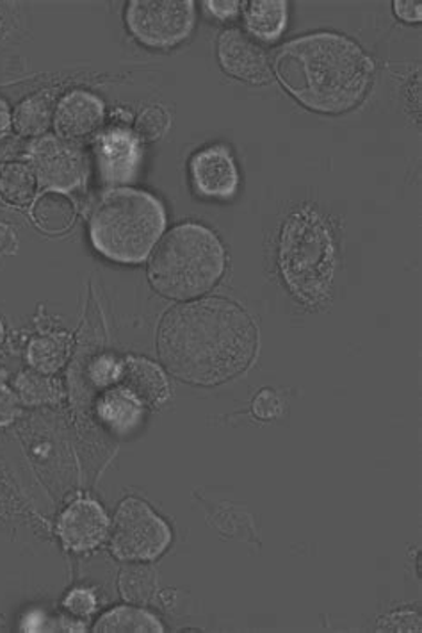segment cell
I'll list each match as a JSON object with an SVG mask.
<instances>
[{"label": "cell", "mask_w": 422, "mask_h": 633, "mask_svg": "<svg viewBox=\"0 0 422 633\" xmlns=\"http://www.w3.org/2000/svg\"><path fill=\"white\" fill-rule=\"evenodd\" d=\"M69 356V343L64 336L34 337L28 347V360L40 374L54 375L63 368Z\"/></svg>", "instance_id": "44dd1931"}, {"label": "cell", "mask_w": 422, "mask_h": 633, "mask_svg": "<svg viewBox=\"0 0 422 633\" xmlns=\"http://www.w3.org/2000/svg\"><path fill=\"white\" fill-rule=\"evenodd\" d=\"M189 174L195 192L205 198L228 201L239 186L236 161L225 145L205 146L196 152L189 163Z\"/></svg>", "instance_id": "8fae6325"}, {"label": "cell", "mask_w": 422, "mask_h": 633, "mask_svg": "<svg viewBox=\"0 0 422 633\" xmlns=\"http://www.w3.org/2000/svg\"><path fill=\"white\" fill-rule=\"evenodd\" d=\"M120 593L128 603L145 605L157 593V571L152 565L131 564L120 573Z\"/></svg>", "instance_id": "ffe728a7"}, {"label": "cell", "mask_w": 422, "mask_h": 633, "mask_svg": "<svg viewBox=\"0 0 422 633\" xmlns=\"http://www.w3.org/2000/svg\"><path fill=\"white\" fill-rule=\"evenodd\" d=\"M257 343L259 334L248 313L223 298L173 307L157 334L164 366L196 386H216L243 374Z\"/></svg>", "instance_id": "6da1fadb"}, {"label": "cell", "mask_w": 422, "mask_h": 633, "mask_svg": "<svg viewBox=\"0 0 422 633\" xmlns=\"http://www.w3.org/2000/svg\"><path fill=\"white\" fill-rule=\"evenodd\" d=\"M218 60L222 69L231 78L251 84L271 81L268 52L243 29H227L219 34Z\"/></svg>", "instance_id": "9c48e42d"}, {"label": "cell", "mask_w": 422, "mask_h": 633, "mask_svg": "<svg viewBox=\"0 0 422 633\" xmlns=\"http://www.w3.org/2000/svg\"><path fill=\"white\" fill-rule=\"evenodd\" d=\"M120 371V360L113 357H101L91 366L90 374L93 382L99 386H107V384L116 382Z\"/></svg>", "instance_id": "83f0119b"}, {"label": "cell", "mask_w": 422, "mask_h": 633, "mask_svg": "<svg viewBox=\"0 0 422 633\" xmlns=\"http://www.w3.org/2000/svg\"><path fill=\"white\" fill-rule=\"evenodd\" d=\"M166 227L157 196L132 187L104 193L90 216V239L105 259L140 265L151 256Z\"/></svg>", "instance_id": "3957f363"}, {"label": "cell", "mask_w": 422, "mask_h": 633, "mask_svg": "<svg viewBox=\"0 0 422 633\" xmlns=\"http://www.w3.org/2000/svg\"><path fill=\"white\" fill-rule=\"evenodd\" d=\"M99 416L114 432H128L140 425L145 407L122 388L107 389L99 400Z\"/></svg>", "instance_id": "2e32d148"}, {"label": "cell", "mask_w": 422, "mask_h": 633, "mask_svg": "<svg viewBox=\"0 0 422 633\" xmlns=\"http://www.w3.org/2000/svg\"><path fill=\"white\" fill-rule=\"evenodd\" d=\"M96 163L105 184H125L140 170L143 151L136 134L125 129H111L95 143Z\"/></svg>", "instance_id": "7c38bea8"}, {"label": "cell", "mask_w": 422, "mask_h": 633, "mask_svg": "<svg viewBox=\"0 0 422 633\" xmlns=\"http://www.w3.org/2000/svg\"><path fill=\"white\" fill-rule=\"evenodd\" d=\"M278 265L289 292L305 306H321L330 298L336 277V242L321 213L303 207L284 222Z\"/></svg>", "instance_id": "5b68a950"}, {"label": "cell", "mask_w": 422, "mask_h": 633, "mask_svg": "<svg viewBox=\"0 0 422 633\" xmlns=\"http://www.w3.org/2000/svg\"><path fill=\"white\" fill-rule=\"evenodd\" d=\"M128 31L143 45L169 49L189 38L196 10L192 0H134L125 13Z\"/></svg>", "instance_id": "52a82bcc"}, {"label": "cell", "mask_w": 422, "mask_h": 633, "mask_svg": "<svg viewBox=\"0 0 422 633\" xmlns=\"http://www.w3.org/2000/svg\"><path fill=\"white\" fill-rule=\"evenodd\" d=\"M169 125H172V119L163 105H148L137 116L134 123V129H136L134 134L140 142H157L168 133Z\"/></svg>", "instance_id": "cb8c5ba5"}, {"label": "cell", "mask_w": 422, "mask_h": 633, "mask_svg": "<svg viewBox=\"0 0 422 633\" xmlns=\"http://www.w3.org/2000/svg\"><path fill=\"white\" fill-rule=\"evenodd\" d=\"M275 75L289 95L322 114L351 111L368 95L371 58L351 38L316 32L287 41L275 55Z\"/></svg>", "instance_id": "7a4b0ae2"}, {"label": "cell", "mask_w": 422, "mask_h": 633, "mask_svg": "<svg viewBox=\"0 0 422 633\" xmlns=\"http://www.w3.org/2000/svg\"><path fill=\"white\" fill-rule=\"evenodd\" d=\"M11 114L10 110H8V104H6L2 99H0V140L6 136V134L10 133L11 127Z\"/></svg>", "instance_id": "d6a6232c"}, {"label": "cell", "mask_w": 422, "mask_h": 633, "mask_svg": "<svg viewBox=\"0 0 422 633\" xmlns=\"http://www.w3.org/2000/svg\"><path fill=\"white\" fill-rule=\"evenodd\" d=\"M54 119V99L51 93L40 92L23 99L13 114L14 129L22 136H41L51 127Z\"/></svg>", "instance_id": "ac0fdd59"}, {"label": "cell", "mask_w": 422, "mask_h": 633, "mask_svg": "<svg viewBox=\"0 0 422 633\" xmlns=\"http://www.w3.org/2000/svg\"><path fill=\"white\" fill-rule=\"evenodd\" d=\"M104 102L84 90L66 93L54 111L55 131L64 140L90 136L104 122Z\"/></svg>", "instance_id": "4fadbf2b"}, {"label": "cell", "mask_w": 422, "mask_h": 633, "mask_svg": "<svg viewBox=\"0 0 422 633\" xmlns=\"http://www.w3.org/2000/svg\"><path fill=\"white\" fill-rule=\"evenodd\" d=\"M287 2L284 0H254L245 10L248 34L257 41H277L287 28Z\"/></svg>", "instance_id": "9a60e30c"}, {"label": "cell", "mask_w": 422, "mask_h": 633, "mask_svg": "<svg viewBox=\"0 0 422 633\" xmlns=\"http://www.w3.org/2000/svg\"><path fill=\"white\" fill-rule=\"evenodd\" d=\"M29 164L37 183L49 192L69 193L86 183V157L61 136L38 137L29 149Z\"/></svg>", "instance_id": "ba28073f"}, {"label": "cell", "mask_w": 422, "mask_h": 633, "mask_svg": "<svg viewBox=\"0 0 422 633\" xmlns=\"http://www.w3.org/2000/svg\"><path fill=\"white\" fill-rule=\"evenodd\" d=\"M110 532L111 552L120 561H154L172 544L168 523L140 498L120 503Z\"/></svg>", "instance_id": "8992f818"}, {"label": "cell", "mask_w": 422, "mask_h": 633, "mask_svg": "<svg viewBox=\"0 0 422 633\" xmlns=\"http://www.w3.org/2000/svg\"><path fill=\"white\" fill-rule=\"evenodd\" d=\"M37 190V177L25 164H6L0 170V198L11 205H28Z\"/></svg>", "instance_id": "7402d4cb"}, {"label": "cell", "mask_w": 422, "mask_h": 633, "mask_svg": "<svg viewBox=\"0 0 422 633\" xmlns=\"http://www.w3.org/2000/svg\"><path fill=\"white\" fill-rule=\"evenodd\" d=\"M219 237L200 224L172 228L155 248L148 278L155 292L172 300H189L213 289L225 272Z\"/></svg>", "instance_id": "277c9868"}, {"label": "cell", "mask_w": 422, "mask_h": 633, "mask_svg": "<svg viewBox=\"0 0 422 633\" xmlns=\"http://www.w3.org/2000/svg\"><path fill=\"white\" fill-rule=\"evenodd\" d=\"M93 632H164V626L145 609L116 606L113 611L101 615V620L93 626Z\"/></svg>", "instance_id": "d6986e66"}, {"label": "cell", "mask_w": 422, "mask_h": 633, "mask_svg": "<svg viewBox=\"0 0 422 633\" xmlns=\"http://www.w3.org/2000/svg\"><path fill=\"white\" fill-rule=\"evenodd\" d=\"M32 222L47 234H63L75 222V207L63 193L47 192L32 204Z\"/></svg>", "instance_id": "e0dca14e"}, {"label": "cell", "mask_w": 422, "mask_h": 633, "mask_svg": "<svg viewBox=\"0 0 422 633\" xmlns=\"http://www.w3.org/2000/svg\"><path fill=\"white\" fill-rule=\"evenodd\" d=\"M119 388L131 392L143 407H159L169 400V382L163 369L143 357L120 360Z\"/></svg>", "instance_id": "5bb4252c"}, {"label": "cell", "mask_w": 422, "mask_h": 633, "mask_svg": "<svg viewBox=\"0 0 422 633\" xmlns=\"http://www.w3.org/2000/svg\"><path fill=\"white\" fill-rule=\"evenodd\" d=\"M19 416V397L6 384H0V429L13 423Z\"/></svg>", "instance_id": "f1b7e54d"}, {"label": "cell", "mask_w": 422, "mask_h": 633, "mask_svg": "<svg viewBox=\"0 0 422 633\" xmlns=\"http://www.w3.org/2000/svg\"><path fill=\"white\" fill-rule=\"evenodd\" d=\"M110 529V518L104 507L91 498L72 501L58 521V535L63 547L79 553L101 547Z\"/></svg>", "instance_id": "30bf717a"}, {"label": "cell", "mask_w": 422, "mask_h": 633, "mask_svg": "<svg viewBox=\"0 0 422 633\" xmlns=\"http://www.w3.org/2000/svg\"><path fill=\"white\" fill-rule=\"evenodd\" d=\"M14 386L20 400L28 406H43L60 400V386L49 375L40 374L37 369L20 374Z\"/></svg>", "instance_id": "603a6c76"}, {"label": "cell", "mask_w": 422, "mask_h": 633, "mask_svg": "<svg viewBox=\"0 0 422 633\" xmlns=\"http://www.w3.org/2000/svg\"><path fill=\"white\" fill-rule=\"evenodd\" d=\"M395 17L406 23H419L422 20L421 2H404V0H395L392 4Z\"/></svg>", "instance_id": "4dcf8cb0"}, {"label": "cell", "mask_w": 422, "mask_h": 633, "mask_svg": "<svg viewBox=\"0 0 422 633\" xmlns=\"http://www.w3.org/2000/svg\"><path fill=\"white\" fill-rule=\"evenodd\" d=\"M63 605L72 615L90 617L96 611L99 600H96L95 593L91 589L78 588L66 594Z\"/></svg>", "instance_id": "d4e9b609"}, {"label": "cell", "mask_w": 422, "mask_h": 633, "mask_svg": "<svg viewBox=\"0 0 422 633\" xmlns=\"http://www.w3.org/2000/svg\"><path fill=\"white\" fill-rule=\"evenodd\" d=\"M17 251V234L13 227L0 222V256H10Z\"/></svg>", "instance_id": "1f68e13d"}, {"label": "cell", "mask_w": 422, "mask_h": 633, "mask_svg": "<svg viewBox=\"0 0 422 633\" xmlns=\"http://www.w3.org/2000/svg\"><path fill=\"white\" fill-rule=\"evenodd\" d=\"M378 630L385 632H421V617L412 611L394 612L378 623Z\"/></svg>", "instance_id": "484cf974"}, {"label": "cell", "mask_w": 422, "mask_h": 633, "mask_svg": "<svg viewBox=\"0 0 422 633\" xmlns=\"http://www.w3.org/2000/svg\"><path fill=\"white\" fill-rule=\"evenodd\" d=\"M205 8L216 19L230 20L236 19L237 14L241 13L243 2H237V0H209V2H205Z\"/></svg>", "instance_id": "f546056e"}, {"label": "cell", "mask_w": 422, "mask_h": 633, "mask_svg": "<svg viewBox=\"0 0 422 633\" xmlns=\"http://www.w3.org/2000/svg\"><path fill=\"white\" fill-rule=\"evenodd\" d=\"M2 339H4V325L0 321V343H2Z\"/></svg>", "instance_id": "836d02e7"}, {"label": "cell", "mask_w": 422, "mask_h": 633, "mask_svg": "<svg viewBox=\"0 0 422 633\" xmlns=\"http://www.w3.org/2000/svg\"><path fill=\"white\" fill-rule=\"evenodd\" d=\"M254 415L264 421L268 419H275L281 412V401L278 398L277 392H272L271 389H264L257 397L254 398Z\"/></svg>", "instance_id": "4316f807"}]
</instances>
